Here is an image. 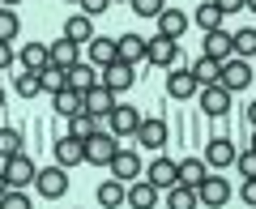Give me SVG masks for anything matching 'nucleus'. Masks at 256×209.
Segmentation results:
<instances>
[{
	"mask_svg": "<svg viewBox=\"0 0 256 209\" xmlns=\"http://www.w3.org/2000/svg\"><path fill=\"white\" fill-rule=\"evenodd\" d=\"M252 73H256V68L244 60V56H230V60L218 64V86H222V90H230V94L248 90V86H252Z\"/></svg>",
	"mask_w": 256,
	"mask_h": 209,
	"instance_id": "nucleus-1",
	"label": "nucleus"
},
{
	"mask_svg": "<svg viewBox=\"0 0 256 209\" xmlns=\"http://www.w3.org/2000/svg\"><path fill=\"white\" fill-rule=\"evenodd\" d=\"M235 158H239V146L230 136H210L205 141V166L210 171H226V166H235Z\"/></svg>",
	"mask_w": 256,
	"mask_h": 209,
	"instance_id": "nucleus-2",
	"label": "nucleus"
},
{
	"mask_svg": "<svg viewBox=\"0 0 256 209\" xmlns=\"http://www.w3.org/2000/svg\"><path fill=\"white\" fill-rule=\"evenodd\" d=\"M82 146H86V162L107 166L111 158H116V150H120V136H116V132H102V128H98L94 136H86Z\"/></svg>",
	"mask_w": 256,
	"mask_h": 209,
	"instance_id": "nucleus-3",
	"label": "nucleus"
},
{
	"mask_svg": "<svg viewBox=\"0 0 256 209\" xmlns=\"http://www.w3.org/2000/svg\"><path fill=\"white\" fill-rule=\"evenodd\" d=\"M0 175H4V184H9V188H30V184H34V175H38V166L30 162L26 154H13V158H4V162H0Z\"/></svg>",
	"mask_w": 256,
	"mask_h": 209,
	"instance_id": "nucleus-4",
	"label": "nucleus"
},
{
	"mask_svg": "<svg viewBox=\"0 0 256 209\" xmlns=\"http://www.w3.org/2000/svg\"><path fill=\"white\" fill-rule=\"evenodd\" d=\"M34 188H38V196H47V200H60L64 192H68V171H64L60 162H56V166H38V175H34Z\"/></svg>",
	"mask_w": 256,
	"mask_h": 209,
	"instance_id": "nucleus-5",
	"label": "nucleus"
},
{
	"mask_svg": "<svg viewBox=\"0 0 256 209\" xmlns=\"http://www.w3.org/2000/svg\"><path fill=\"white\" fill-rule=\"evenodd\" d=\"M132 82H137V68H132V64H124V60H116V64H107V68H98V86H107L111 94L132 90Z\"/></svg>",
	"mask_w": 256,
	"mask_h": 209,
	"instance_id": "nucleus-6",
	"label": "nucleus"
},
{
	"mask_svg": "<svg viewBox=\"0 0 256 209\" xmlns=\"http://www.w3.org/2000/svg\"><path fill=\"white\" fill-rule=\"evenodd\" d=\"M107 171H111V180L132 184V180H141V175H146V162H141L132 150H116V158L107 162Z\"/></svg>",
	"mask_w": 256,
	"mask_h": 209,
	"instance_id": "nucleus-7",
	"label": "nucleus"
},
{
	"mask_svg": "<svg viewBox=\"0 0 256 209\" xmlns=\"http://www.w3.org/2000/svg\"><path fill=\"white\" fill-rule=\"evenodd\" d=\"M146 60L150 64H158V68H175L180 64V38H150V47H146Z\"/></svg>",
	"mask_w": 256,
	"mask_h": 209,
	"instance_id": "nucleus-8",
	"label": "nucleus"
},
{
	"mask_svg": "<svg viewBox=\"0 0 256 209\" xmlns=\"http://www.w3.org/2000/svg\"><path fill=\"white\" fill-rule=\"evenodd\" d=\"M82 98H86V111H90L94 120H107L111 111L120 107V94H111L107 86H90V90H86Z\"/></svg>",
	"mask_w": 256,
	"mask_h": 209,
	"instance_id": "nucleus-9",
	"label": "nucleus"
},
{
	"mask_svg": "<svg viewBox=\"0 0 256 209\" xmlns=\"http://www.w3.org/2000/svg\"><path fill=\"white\" fill-rule=\"evenodd\" d=\"M124 205H132V209H158V188L141 175V180L124 184Z\"/></svg>",
	"mask_w": 256,
	"mask_h": 209,
	"instance_id": "nucleus-10",
	"label": "nucleus"
},
{
	"mask_svg": "<svg viewBox=\"0 0 256 209\" xmlns=\"http://www.w3.org/2000/svg\"><path fill=\"white\" fill-rule=\"evenodd\" d=\"M196 200H201V205H210V209H222V205L230 200V184L222 180V175H205L201 188H196Z\"/></svg>",
	"mask_w": 256,
	"mask_h": 209,
	"instance_id": "nucleus-11",
	"label": "nucleus"
},
{
	"mask_svg": "<svg viewBox=\"0 0 256 209\" xmlns=\"http://www.w3.org/2000/svg\"><path fill=\"white\" fill-rule=\"evenodd\" d=\"M201 56H210V60H230L235 56V43H230V30H205L201 38Z\"/></svg>",
	"mask_w": 256,
	"mask_h": 209,
	"instance_id": "nucleus-12",
	"label": "nucleus"
},
{
	"mask_svg": "<svg viewBox=\"0 0 256 209\" xmlns=\"http://www.w3.org/2000/svg\"><path fill=\"white\" fill-rule=\"evenodd\" d=\"M18 64L26 68V73H43L47 64H52V47H47V43H38V38H30V43L18 52Z\"/></svg>",
	"mask_w": 256,
	"mask_h": 209,
	"instance_id": "nucleus-13",
	"label": "nucleus"
},
{
	"mask_svg": "<svg viewBox=\"0 0 256 209\" xmlns=\"http://www.w3.org/2000/svg\"><path fill=\"white\" fill-rule=\"evenodd\" d=\"M132 136H137V146H146V150H162L171 132H166V120H141Z\"/></svg>",
	"mask_w": 256,
	"mask_h": 209,
	"instance_id": "nucleus-14",
	"label": "nucleus"
},
{
	"mask_svg": "<svg viewBox=\"0 0 256 209\" xmlns=\"http://www.w3.org/2000/svg\"><path fill=\"white\" fill-rule=\"evenodd\" d=\"M146 180L154 184L158 192H166V188H171V184H180V166H175L171 158H154V162L146 166Z\"/></svg>",
	"mask_w": 256,
	"mask_h": 209,
	"instance_id": "nucleus-15",
	"label": "nucleus"
},
{
	"mask_svg": "<svg viewBox=\"0 0 256 209\" xmlns=\"http://www.w3.org/2000/svg\"><path fill=\"white\" fill-rule=\"evenodd\" d=\"M201 107H205V116L222 120V116L230 111V90H222L218 82H214V86H201Z\"/></svg>",
	"mask_w": 256,
	"mask_h": 209,
	"instance_id": "nucleus-16",
	"label": "nucleus"
},
{
	"mask_svg": "<svg viewBox=\"0 0 256 209\" xmlns=\"http://www.w3.org/2000/svg\"><path fill=\"white\" fill-rule=\"evenodd\" d=\"M196 90H201V86H196V77H192L188 68H180V64H175L171 73H166V94H171V98L184 102V98H192Z\"/></svg>",
	"mask_w": 256,
	"mask_h": 209,
	"instance_id": "nucleus-17",
	"label": "nucleus"
},
{
	"mask_svg": "<svg viewBox=\"0 0 256 209\" xmlns=\"http://www.w3.org/2000/svg\"><path fill=\"white\" fill-rule=\"evenodd\" d=\"M56 162H60L64 171H73L77 162H86V146L77 141V136H68V132H64L60 141H56Z\"/></svg>",
	"mask_w": 256,
	"mask_h": 209,
	"instance_id": "nucleus-18",
	"label": "nucleus"
},
{
	"mask_svg": "<svg viewBox=\"0 0 256 209\" xmlns=\"http://www.w3.org/2000/svg\"><path fill=\"white\" fill-rule=\"evenodd\" d=\"M52 107H56V116L73 120V116H82V111H86V98H82V90H73V86H64L60 94H52Z\"/></svg>",
	"mask_w": 256,
	"mask_h": 209,
	"instance_id": "nucleus-19",
	"label": "nucleus"
},
{
	"mask_svg": "<svg viewBox=\"0 0 256 209\" xmlns=\"http://www.w3.org/2000/svg\"><path fill=\"white\" fill-rule=\"evenodd\" d=\"M86 47H90V64H94V68H107V64H116V60H120V47H116V38H102V34H94Z\"/></svg>",
	"mask_w": 256,
	"mask_h": 209,
	"instance_id": "nucleus-20",
	"label": "nucleus"
},
{
	"mask_svg": "<svg viewBox=\"0 0 256 209\" xmlns=\"http://www.w3.org/2000/svg\"><path fill=\"white\" fill-rule=\"evenodd\" d=\"M116 47H120V60L137 68V64L146 60V47H150V38H141V34H120V38H116Z\"/></svg>",
	"mask_w": 256,
	"mask_h": 209,
	"instance_id": "nucleus-21",
	"label": "nucleus"
},
{
	"mask_svg": "<svg viewBox=\"0 0 256 209\" xmlns=\"http://www.w3.org/2000/svg\"><path fill=\"white\" fill-rule=\"evenodd\" d=\"M107 124H111V132H116V136H132V132H137V124H141V116H137V107H124V102H120V107L107 116Z\"/></svg>",
	"mask_w": 256,
	"mask_h": 209,
	"instance_id": "nucleus-22",
	"label": "nucleus"
},
{
	"mask_svg": "<svg viewBox=\"0 0 256 209\" xmlns=\"http://www.w3.org/2000/svg\"><path fill=\"white\" fill-rule=\"evenodd\" d=\"M64 38H68V43H90L94 38V18H86V13H73V18L64 22Z\"/></svg>",
	"mask_w": 256,
	"mask_h": 209,
	"instance_id": "nucleus-23",
	"label": "nucleus"
},
{
	"mask_svg": "<svg viewBox=\"0 0 256 209\" xmlns=\"http://www.w3.org/2000/svg\"><path fill=\"white\" fill-rule=\"evenodd\" d=\"M184 30H188V13H180L175 4L158 13V34H162V38H180Z\"/></svg>",
	"mask_w": 256,
	"mask_h": 209,
	"instance_id": "nucleus-24",
	"label": "nucleus"
},
{
	"mask_svg": "<svg viewBox=\"0 0 256 209\" xmlns=\"http://www.w3.org/2000/svg\"><path fill=\"white\" fill-rule=\"evenodd\" d=\"M64 73H68V86H73V90H90V86H98V68H94L90 60H77L73 68H64Z\"/></svg>",
	"mask_w": 256,
	"mask_h": 209,
	"instance_id": "nucleus-25",
	"label": "nucleus"
},
{
	"mask_svg": "<svg viewBox=\"0 0 256 209\" xmlns=\"http://www.w3.org/2000/svg\"><path fill=\"white\" fill-rule=\"evenodd\" d=\"M180 166V184H188V188H201V180L210 175V166H205V158H184Z\"/></svg>",
	"mask_w": 256,
	"mask_h": 209,
	"instance_id": "nucleus-26",
	"label": "nucleus"
},
{
	"mask_svg": "<svg viewBox=\"0 0 256 209\" xmlns=\"http://www.w3.org/2000/svg\"><path fill=\"white\" fill-rule=\"evenodd\" d=\"M192 22H196V26H201V34L205 30H222V9L218 4H214V0H205V4H196V13H192Z\"/></svg>",
	"mask_w": 256,
	"mask_h": 209,
	"instance_id": "nucleus-27",
	"label": "nucleus"
},
{
	"mask_svg": "<svg viewBox=\"0 0 256 209\" xmlns=\"http://www.w3.org/2000/svg\"><path fill=\"white\" fill-rule=\"evenodd\" d=\"M201 200H196V188H188V184H171L166 188V209H196Z\"/></svg>",
	"mask_w": 256,
	"mask_h": 209,
	"instance_id": "nucleus-28",
	"label": "nucleus"
},
{
	"mask_svg": "<svg viewBox=\"0 0 256 209\" xmlns=\"http://www.w3.org/2000/svg\"><path fill=\"white\" fill-rule=\"evenodd\" d=\"M94 196H98V205H102V209H120V205H124V184L107 175V180L98 184V192H94Z\"/></svg>",
	"mask_w": 256,
	"mask_h": 209,
	"instance_id": "nucleus-29",
	"label": "nucleus"
},
{
	"mask_svg": "<svg viewBox=\"0 0 256 209\" xmlns=\"http://www.w3.org/2000/svg\"><path fill=\"white\" fill-rule=\"evenodd\" d=\"M102 128V120H94L90 111H82V116H73L68 120V136H77V141H86V136H94Z\"/></svg>",
	"mask_w": 256,
	"mask_h": 209,
	"instance_id": "nucleus-30",
	"label": "nucleus"
},
{
	"mask_svg": "<svg viewBox=\"0 0 256 209\" xmlns=\"http://www.w3.org/2000/svg\"><path fill=\"white\" fill-rule=\"evenodd\" d=\"M52 64H56V68H73V64H77V43L56 38V43H52Z\"/></svg>",
	"mask_w": 256,
	"mask_h": 209,
	"instance_id": "nucleus-31",
	"label": "nucleus"
},
{
	"mask_svg": "<svg viewBox=\"0 0 256 209\" xmlns=\"http://www.w3.org/2000/svg\"><path fill=\"white\" fill-rule=\"evenodd\" d=\"M38 86H43L47 94H60L64 86H68V73H64V68H56V64H47L43 73H38Z\"/></svg>",
	"mask_w": 256,
	"mask_h": 209,
	"instance_id": "nucleus-32",
	"label": "nucleus"
},
{
	"mask_svg": "<svg viewBox=\"0 0 256 209\" xmlns=\"http://www.w3.org/2000/svg\"><path fill=\"white\" fill-rule=\"evenodd\" d=\"M22 146H26V136L18 132V128H0V162L13 154H22Z\"/></svg>",
	"mask_w": 256,
	"mask_h": 209,
	"instance_id": "nucleus-33",
	"label": "nucleus"
},
{
	"mask_svg": "<svg viewBox=\"0 0 256 209\" xmlns=\"http://www.w3.org/2000/svg\"><path fill=\"white\" fill-rule=\"evenodd\" d=\"M188 73L196 77V86H214V82H218V60H210V56H201V60H196V64L188 68Z\"/></svg>",
	"mask_w": 256,
	"mask_h": 209,
	"instance_id": "nucleus-34",
	"label": "nucleus"
},
{
	"mask_svg": "<svg viewBox=\"0 0 256 209\" xmlns=\"http://www.w3.org/2000/svg\"><path fill=\"white\" fill-rule=\"evenodd\" d=\"M230 43H235V56H256V26H244V30H235L230 34Z\"/></svg>",
	"mask_w": 256,
	"mask_h": 209,
	"instance_id": "nucleus-35",
	"label": "nucleus"
},
{
	"mask_svg": "<svg viewBox=\"0 0 256 209\" xmlns=\"http://www.w3.org/2000/svg\"><path fill=\"white\" fill-rule=\"evenodd\" d=\"M18 30H22L18 13H13V9H0V43H9V38H18Z\"/></svg>",
	"mask_w": 256,
	"mask_h": 209,
	"instance_id": "nucleus-36",
	"label": "nucleus"
},
{
	"mask_svg": "<svg viewBox=\"0 0 256 209\" xmlns=\"http://www.w3.org/2000/svg\"><path fill=\"white\" fill-rule=\"evenodd\" d=\"M13 90L22 94V98H34L43 86H38V73H18V82H13Z\"/></svg>",
	"mask_w": 256,
	"mask_h": 209,
	"instance_id": "nucleus-37",
	"label": "nucleus"
},
{
	"mask_svg": "<svg viewBox=\"0 0 256 209\" xmlns=\"http://www.w3.org/2000/svg\"><path fill=\"white\" fill-rule=\"evenodd\" d=\"M128 4H132L137 18H158V13L166 9V0H128Z\"/></svg>",
	"mask_w": 256,
	"mask_h": 209,
	"instance_id": "nucleus-38",
	"label": "nucleus"
},
{
	"mask_svg": "<svg viewBox=\"0 0 256 209\" xmlns=\"http://www.w3.org/2000/svg\"><path fill=\"white\" fill-rule=\"evenodd\" d=\"M0 209H34V205H30V196L22 188H9L4 196H0Z\"/></svg>",
	"mask_w": 256,
	"mask_h": 209,
	"instance_id": "nucleus-39",
	"label": "nucleus"
},
{
	"mask_svg": "<svg viewBox=\"0 0 256 209\" xmlns=\"http://www.w3.org/2000/svg\"><path fill=\"white\" fill-rule=\"evenodd\" d=\"M235 162H239V171H244V180H256V150H244Z\"/></svg>",
	"mask_w": 256,
	"mask_h": 209,
	"instance_id": "nucleus-40",
	"label": "nucleus"
},
{
	"mask_svg": "<svg viewBox=\"0 0 256 209\" xmlns=\"http://www.w3.org/2000/svg\"><path fill=\"white\" fill-rule=\"evenodd\" d=\"M107 9H111V0H82V13H86V18H102Z\"/></svg>",
	"mask_w": 256,
	"mask_h": 209,
	"instance_id": "nucleus-41",
	"label": "nucleus"
},
{
	"mask_svg": "<svg viewBox=\"0 0 256 209\" xmlns=\"http://www.w3.org/2000/svg\"><path fill=\"white\" fill-rule=\"evenodd\" d=\"M239 196H244L248 205H256V180H244V184H239Z\"/></svg>",
	"mask_w": 256,
	"mask_h": 209,
	"instance_id": "nucleus-42",
	"label": "nucleus"
},
{
	"mask_svg": "<svg viewBox=\"0 0 256 209\" xmlns=\"http://www.w3.org/2000/svg\"><path fill=\"white\" fill-rule=\"evenodd\" d=\"M214 4L222 9V18H230V13H239V9H244V0H214Z\"/></svg>",
	"mask_w": 256,
	"mask_h": 209,
	"instance_id": "nucleus-43",
	"label": "nucleus"
},
{
	"mask_svg": "<svg viewBox=\"0 0 256 209\" xmlns=\"http://www.w3.org/2000/svg\"><path fill=\"white\" fill-rule=\"evenodd\" d=\"M13 60H18V56H13V47L0 43V73H4V68H13Z\"/></svg>",
	"mask_w": 256,
	"mask_h": 209,
	"instance_id": "nucleus-44",
	"label": "nucleus"
},
{
	"mask_svg": "<svg viewBox=\"0 0 256 209\" xmlns=\"http://www.w3.org/2000/svg\"><path fill=\"white\" fill-rule=\"evenodd\" d=\"M248 120H252V128H256V98L248 102Z\"/></svg>",
	"mask_w": 256,
	"mask_h": 209,
	"instance_id": "nucleus-45",
	"label": "nucleus"
},
{
	"mask_svg": "<svg viewBox=\"0 0 256 209\" xmlns=\"http://www.w3.org/2000/svg\"><path fill=\"white\" fill-rule=\"evenodd\" d=\"M9 4H22V0H0V9H9Z\"/></svg>",
	"mask_w": 256,
	"mask_h": 209,
	"instance_id": "nucleus-46",
	"label": "nucleus"
},
{
	"mask_svg": "<svg viewBox=\"0 0 256 209\" xmlns=\"http://www.w3.org/2000/svg\"><path fill=\"white\" fill-rule=\"evenodd\" d=\"M4 192H9V184H4V175H0V196H4Z\"/></svg>",
	"mask_w": 256,
	"mask_h": 209,
	"instance_id": "nucleus-47",
	"label": "nucleus"
},
{
	"mask_svg": "<svg viewBox=\"0 0 256 209\" xmlns=\"http://www.w3.org/2000/svg\"><path fill=\"white\" fill-rule=\"evenodd\" d=\"M244 9H252V13H256V0H244Z\"/></svg>",
	"mask_w": 256,
	"mask_h": 209,
	"instance_id": "nucleus-48",
	"label": "nucleus"
},
{
	"mask_svg": "<svg viewBox=\"0 0 256 209\" xmlns=\"http://www.w3.org/2000/svg\"><path fill=\"white\" fill-rule=\"evenodd\" d=\"M0 107H4V86H0Z\"/></svg>",
	"mask_w": 256,
	"mask_h": 209,
	"instance_id": "nucleus-49",
	"label": "nucleus"
},
{
	"mask_svg": "<svg viewBox=\"0 0 256 209\" xmlns=\"http://www.w3.org/2000/svg\"><path fill=\"white\" fill-rule=\"evenodd\" d=\"M252 150H256V128H252Z\"/></svg>",
	"mask_w": 256,
	"mask_h": 209,
	"instance_id": "nucleus-50",
	"label": "nucleus"
},
{
	"mask_svg": "<svg viewBox=\"0 0 256 209\" xmlns=\"http://www.w3.org/2000/svg\"><path fill=\"white\" fill-rule=\"evenodd\" d=\"M68 4H82V0H68Z\"/></svg>",
	"mask_w": 256,
	"mask_h": 209,
	"instance_id": "nucleus-51",
	"label": "nucleus"
},
{
	"mask_svg": "<svg viewBox=\"0 0 256 209\" xmlns=\"http://www.w3.org/2000/svg\"><path fill=\"white\" fill-rule=\"evenodd\" d=\"M111 4H116V0H111Z\"/></svg>",
	"mask_w": 256,
	"mask_h": 209,
	"instance_id": "nucleus-52",
	"label": "nucleus"
},
{
	"mask_svg": "<svg viewBox=\"0 0 256 209\" xmlns=\"http://www.w3.org/2000/svg\"><path fill=\"white\" fill-rule=\"evenodd\" d=\"M252 60H256V56H252Z\"/></svg>",
	"mask_w": 256,
	"mask_h": 209,
	"instance_id": "nucleus-53",
	"label": "nucleus"
},
{
	"mask_svg": "<svg viewBox=\"0 0 256 209\" xmlns=\"http://www.w3.org/2000/svg\"><path fill=\"white\" fill-rule=\"evenodd\" d=\"M252 209H256V205H252Z\"/></svg>",
	"mask_w": 256,
	"mask_h": 209,
	"instance_id": "nucleus-54",
	"label": "nucleus"
}]
</instances>
